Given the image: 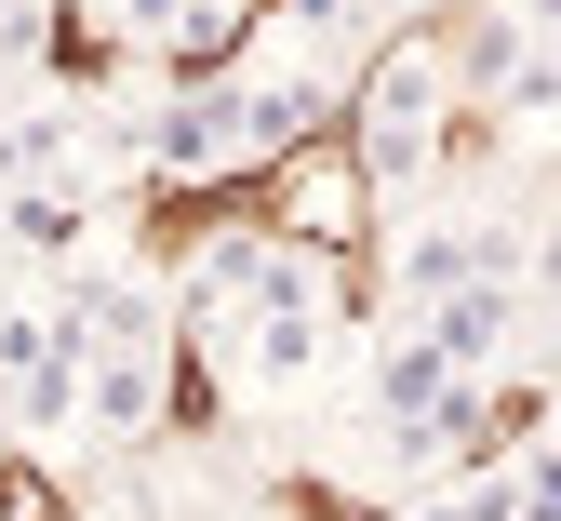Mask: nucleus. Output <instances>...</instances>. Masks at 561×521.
Here are the masks:
<instances>
[{"instance_id":"nucleus-1","label":"nucleus","mask_w":561,"mask_h":521,"mask_svg":"<svg viewBox=\"0 0 561 521\" xmlns=\"http://www.w3.org/2000/svg\"><path fill=\"white\" fill-rule=\"evenodd\" d=\"M187 294H201V335H215V361L241 375V348H254V335H267L280 308H321V254H295V241H254V228H228V241H201Z\"/></svg>"},{"instance_id":"nucleus-2","label":"nucleus","mask_w":561,"mask_h":521,"mask_svg":"<svg viewBox=\"0 0 561 521\" xmlns=\"http://www.w3.org/2000/svg\"><path fill=\"white\" fill-rule=\"evenodd\" d=\"M428 134H442V54L401 41L375 67V94H362V174L375 188H414V174H428Z\"/></svg>"},{"instance_id":"nucleus-3","label":"nucleus","mask_w":561,"mask_h":521,"mask_svg":"<svg viewBox=\"0 0 561 521\" xmlns=\"http://www.w3.org/2000/svg\"><path fill=\"white\" fill-rule=\"evenodd\" d=\"M388 281L428 308V294H468V281H508V228H481V214H428V228L388 241Z\"/></svg>"},{"instance_id":"nucleus-4","label":"nucleus","mask_w":561,"mask_h":521,"mask_svg":"<svg viewBox=\"0 0 561 521\" xmlns=\"http://www.w3.org/2000/svg\"><path fill=\"white\" fill-rule=\"evenodd\" d=\"M481 415H495V388L442 375V388L414 401V415H388V428H375V468H388V482H442V468L468 455V441H481Z\"/></svg>"},{"instance_id":"nucleus-5","label":"nucleus","mask_w":561,"mask_h":521,"mask_svg":"<svg viewBox=\"0 0 561 521\" xmlns=\"http://www.w3.org/2000/svg\"><path fill=\"white\" fill-rule=\"evenodd\" d=\"M414 335H428V361H442V375H495V361L522 348V308H508V281H468V294H428V321H414Z\"/></svg>"},{"instance_id":"nucleus-6","label":"nucleus","mask_w":561,"mask_h":521,"mask_svg":"<svg viewBox=\"0 0 561 521\" xmlns=\"http://www.w3.org/2000/svg\"><path fill=\"white\" fill-rule=\"evenodd\" d=\"M215 161H241L228 81H187V94H161V107H148V174H215Z\"/></svg>"},{"instance_id":"nucleus-7","label":"nucleus","mask_w":561,"mask_h":521,"mask_svg":"<svg viewBox=\"0 0 561 521\" xmlns=\"http://www.w3.org/2000/svg\"><path fill=\"white\" fill-rule=\"evenodd\" d=\"M334 107V81H321V67H267V81H228V121H241V161H254V147H295L308 121Z\"/></svg>"},{"instance_id":"nucleus-8","label":"nucleus","mask_w":561,"mask_h":521,"mask_svg":"<svg viewBox=\"0 0 561 521\" xmlns=\"http://www.w3.org/2000/svg\"><path fill=\"white\" fill-rule=\"evenodd\" d=\"M81 428L94 441H148L161 428V361H81Z\"/></svg>"},{"instance_id":"nucleus-9","label":"nucleus","mask_w":561,"mask_h":521,"mask_svg":"<svg viewBox=\"0 0 561 521\" xmlns=\"http://www.w3.org/2000/svg\"><path fill=\"white\" fill-rule=\"evenodd\" d=\"M121 27L148 41V54H215L241 27V0H121Z\"/></svg>"},{"instance_id":"nucleus-10","label":"nucleus","mask_w":561,"mask_h":521,"mask_svg":"<svg viewBox=\"0 0 561 521\" xmlns=\"http://www.w3.org/2000/svg\"><path fill=\"white\" fill-rule=\"evenodd\" d=\"M0 228H14V254H81V228H94V201L81 188H14V201H0Z\"/></svg>"},{"instance_id":"nucleus-11","label":"nucleus","mask_w":561,"mask_h":521,"mask_svg":"<svg viewBox=\"0 0 561 521\" xmlns=\"http://www.w3.org/2000/svg\"><path fill=\"white\" fill-rule=\"evenodd\" d=\"M522 41H535L522 14H468V27H455V41H428V54H442V81H468V94H495L508 67H522Z\"/></svg>"},{"instance_id":"nucleus-12","label":"nucleus","mask_w":561,"mask_h":521,"mask_svg":"<svg viewBox=\"0 0 561 521\" xmlns=\"http://www.w3.org/2000/svg\"><path fill=\"white\" fill-rule=\"evenodd\" d=\"M495 107L508 121H561V41H522V67L495 81Z\"/></svg>"},{"instance_id":"nucleus-13","label":"nucleus","mask_w":561,"mask_h":521,"mask_svg":"<svg viewBox=\"0 0 561 521\" xmlns=\"http://www.w3.org/2000/svg\"><path fill=\"white\" fill-rule=\"evenodd\" d=\"M442 388V361H428V335H401V348H375V415H414Z\"/></svg>"},{"instance_id":"nucleus-14","label":"nucleus","mask_w":561,"mask_h":521,"mask_svg":"<svg viewBox=\"0 0 561 521\" xmlns=\"http://www.w3.org/2000/svg\"><path fill=\"white\" fill-rule=\"evenodd\" d=\"M508 482V521H561V441H535L522 468H495Z\"/></svg>"},{"instance_id":"nucleus-15","label":"nucleus","mask_w":561,"mask_h":521,"mask_svg":"<svg viewBox=\"0 0 561 521\" xmlns=\"http://www.w3.org/2000/svg\"><path fill=\"white\" fill-rule=\"evenodd\" d=\"M414 521H508V482H495V468H455V482L414 508Z\"/></svg>"},{"instance_id":"nucleus-16","label":"nucleus","mask_w":561,"mask_h":521,"mask_svg":"<svg viewBox=\"0 0 561 521\" xmlns=\"http://www.w3.org/2000/svg\"><path fill=\"white\" fill-rule=\"evenodd\" d=\"M508 14H522V27H535V41H561V0H508Z\"/></svg>"},{"instance_id":"nucleus-17","label":"nucleus","mask_w":561,"mask_h":521,"mask_svg":"<svg viewBox=\"0 0 561 521\" xmlns=\"http://www.w3.org/2000/svg\"><path fill=\"white\" fill-rule=\"evenodd\" d=\"M0 107H14V54H0Z\"/></svg>"}]
</instances>
